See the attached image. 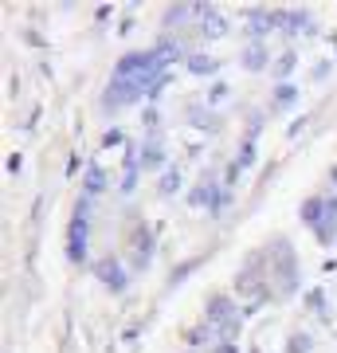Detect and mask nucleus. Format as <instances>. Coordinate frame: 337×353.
I'll return each instance as SVG.
<instances>
[{"instance_id":"nucleus-14","label":"nucleus","mask_w":337,"mask_h":353,"mask_svg":"<svg viewBox=\"0 0 337 353\" xmlns=\"http://www.w3.org/2000/svg\"><path fill=\"white\" fill-rule=\"evenodd\" d=\"M153 55H157V63H161V67H173L185 51H181V43H176V39H161V43L153 48Z\"/></svg>"},{"instance_id":"nucleus-25","label":"nucleus","mask_w":337,"mask_h":353,"mask_svg":"<svg viewBox=\"0 0 337 353\" xmlns=\"http://www.w3.org/2000/svg\"><path fill=\"white\" fill-rule=\"evenodd\" d=\"M224 94H227V87H224V83H216L212 94H208V102H224Z\"/></svg>"},{"instance_id":"nucleus-16","label":"nucleus","mask_w":337,"mask_h":353,"mask_svg":"<svg viewBox=\"0 0 337 353\" xmlns=\"http://www.w3.org/2000/svg\"><path fill=\"white\" fill-rule=\"evenodd\" d=\"M325 220V196H310V201L302 204V224H322Z\"/></svg>"},{"instance_id":"nucleus-7","label":"nucleus","mask_w":337,"mask_h":353,"mask_svg":"<svg viewBox=\"0 0 337 353\" xmlns=\"http://www.w3.org/2000/svg\"><path fill=\"white\" fill-rule=\"evenodd\" d=\"M247 36H251V43H263V39H267V32H271V28H278L275 24V12H267V8H251L247 12Z\"/></svg>"},{"instance_id":"nucleus-10","label":"nucleus","mask_w":337,"mask_h":353,"mask_svg":"<svg viewBox=\"0 0 337 353\" xmlns=\"http://www.w3.org/2000/svg\"><path fill=\"white\" fill-rule=\"evenodd\" d=\"M318 243H334L337 240V196H325V220L314 228Z\"/></svg>"},{"instance_id":"nucleus-19","label":"nucleus","mask_w":337,"mask_h":353,"mask_svg":"<svg viewBox=\"0 0 337 353\" xmlns=\"http://www.w3.org/2000/svg\"><path fill=\"white\" fill-rule=\"evenodd\" d=\"M157 192H161V196H173V192H181V169H165L161 173V181H157Z\"/></svg>"},{"instance_id":"nucleus-6","label":"nucleus","mask_w":337,"mask_h":353,"mask_svg":"<svg viewBox=\"0 0 337 353\" xmlns=\"http://www.w3.org/2000/svg\"><path fill=\"white\" fill-rule=\"evenodd\" d=\"M275 267H278V275H283V290H294L298 287V279H294V255H290V243L287 240H275Z\"/></svg>"},{"instance_id":"nucleus-26","label":"nucleus","mask_w":337,"mask_h":353,"mask_svg":"<svg viewBox=\"0 0 337 353\" xmlns=\"http://www.w3.org/2000/svg\"><path fill=\"white\" fill-rule=\"evenodd\" d=\"M20 169H24V157H20V153H12V157H8V173H20Z\"/></svg>"},{"instance_id":"nucleus-22","label":"nucleus","mask_w":337,"mask_h":353,"mask_svg":"<svg viewBox=\"0 0 337 353\" xmlns=\"http://www.w3.org/2000/svg\"><path fill=\"white\" fill-rule=\"evenodd\" d=\"M294 63H298V55H294V51H287V55H278V63H275V75H278V79H287L290 71H294Z\"/></svg>"},{"instance_id":"nucleus-4","label":"nucleus","mask_w":337,"mask_h":353,"mask_svg":"<svg viewBox=\"0 0 337 353\" xmlns=\"http://www.w3.org/2000/svg\"><path fill=\"white\" fill-rule=\"evenodd\" d=\"M94 275H99L110 290H125V287H130V275H125V267L118 263V255H102L99 263H94Z\"/></svg>"},{"instance_id":"nucleus-21","label":"nucleus","mask_w":337,"mask_h":353,"mask_svg":"<svg viewBox=\"0 0 337 353\" xmlns=\"http://www.w3.org/2000/svg\"><path fill=\"white\" fill-rule=\"evenodd\" d=\"M236 165H239V169H251V165H255V141H251V138H243V145H239V157H236Z\"/></svg>"},{"instance_id":"nucleus-1","label":"nucleus","mask_w":337,"mask_h":353,"mask_svg":"<svg viewBox=\"0 0 337 353\" xmlns=\"http://www.w3.org/2000/svg\"><path fill=\"white\" fill-rule=\"evenodd\" d=\"M87 212H90V196L75 204V216H71V228H67V255L75 259V263H87Z\"/></svg>"},{"instance_id":"nucleus-18","label":"nucleus","mask_w":337,"mask_h":353,"mask_svg":"<svg viewBox=\"0 0 337 353\" xmlns=\"http://www.w3.org/2000/svg\"><path fill=\"white\" fill-rule=\"evenodd\" d=\"M188 71H192V75H216L220 63H216L212 55H188Z\"/></svg>"},{"instance_id":"nucleus-20","label":"nucleus","mask_w":337,"mask_h":353,"mask_svg":"<svg viewBox=\"0 0 337 353\" xmlns=\"http://www.w3.org/2000/svg\"><path fill=\"white\" fill-rule=\"evenodd\" d=\"M294 99H298V90L290 87V83H283V87L275 90V106H278V110H287V106H294Z\"/></svg>"},{"instance_id":"nucleus-5","label":"nucleus","mask_w":337,"mask_h":353,"mask_svg":"<svg viewBox=\"0 0 337 353\" xmlns=\"http://www.w3.org/2000/svg\"><path fill=\"white\" fill-rule=\"evenodd\" d=\"M196 20H200V32L208 39H224L227 36V20L216 12L212 4H196Z\"/></svg>"},{"instance_id":"nucleus-15","label":"nucleus","mask_w":337,"mask_h":353,"mask_svg":"<svg viewBox=\"0 0 337 353\" xmlns=\"http://www.w3.org/2000/svg\"><path fill=\"white\" fill-rule=\"evenodd\" d=\"M102 189H106V173H102V165H90L87 176H83V192H87L90 201H94Z\"/></svg>"},{"instance_id":"nucleus-3","label":"nucleus","mask_w":337,"mask_h":353,"mask_svg":"<svg viewBox=\"0 0 337 353\" xmlns=\"http://www.w3.org/2000/svg\"><path fill=\"white\" fill-rule=\"evenodd\" d=\"M204 318H208V326H232V322H239V310L236 303L227 299V294H212L208 299V306H204Z\"/></svg>"},{"instance_id":"nucleus-30","label":"nucleus","mask_w":337,"mask_h":353,"mask_svg":"<svg viewBox=\"0 0 337 353\" xmlns=\"http://www.w3.org/2000/svg\"><path fill=\"white\" fill-rule=\"evenodd\" d=\"M188 353H192V350H188Z\"/></svg>"},{"instance_id":"nucleus-2","label":"nucleus","mask_w":337,"mask_h":353,"mask_svg":"<svg viewBox=\"0 0 337 353\" xmlns=\"http://www.w3.org/2000/svg\"><path fill=\"white\" fill-rule=\"evenodd\" d=\"M138 99H145L138 90V83H118L114 79L110 87L102 90V110H122V106H130V102H138Z\"/></svg>"},{"instance_id":"nucleus-29","label":"nucleus","mask_w":337,"mask_h":353,"mask_svg":"<svg viewBox=\"0 0 337 353\" xmlns=\"http://www.w3.org/2000/svg\"><path fill=\"white\" fill-rule=\"evenodd\" d=\"M329 176H334V181H337V169H329Z\"/></svg>"},{"instance_id":"nucleus-11","label":"nucleus","mask_w":337,"mask_h":353,"mask_svg":"<svg viewBox=\"0 0 337 353\" xmlns=\"http://www.w3.org/2000/svg\"><path fill=\"white\" fill-rule=\"evenodd\" d=\"M165 165V150H161V134L153 130L150 141L141 145V169H161Z\"/></svg>"},{"instance_id":"nucleus-8","label":"nucleus","mask_w":337,"mask_h":353,"mask_svg":"<svg viewBox=\"0 0 337 353\" xmlns=\"http://www.w3.org/2000/svg\"><path fill=\"white\" fill-rule=\"evenodd\" d=\"M150 255H153V232L145 224H138L134 228V267L145 271L150 267Z\"/></svg>"},{"instance_id":"nucleus-9","label":"nucleus","mask_w":337,"mask_h":353,"mask_svg":"<svg viewBox=\"0 0 337 353\" xmlns=\"http://www.w3.org/2000/svg\"><path fill=\"white\" fill-rule=\"evenodd\" d=\"M275 24L283 28L287 36H298V32H310V12H302V8H298V12H294V8H290V12H287V8H278Z\"/></svg>"},{"instance_id":"nucleus-23","label":"nucleus","mask_w":337,"mask_h":353,"mask_svg":"<svg viewBox=\"0 0 337 353\" xmlns=\"http://www.w3.org/2000/svg\"><path fill=\"white\" fill-rule=\"evenodd\" d=\"M287 353H310V334H290Z\"/></svg>"},{"instance_id":"nucleus-28","label":"nucleus","mask_w":337,"mask_h":353,"mask_svg":"<svg viewBox=\"0 0 337 353\" xmlns=\"http://www.w3.org/2000/svg\"><path fill=\"white\" fill-rule=\"evenodd\" d=\"M325 71H329V59H322V63L314 67V79H325Z\"/></svg>"},{"instance_id":"nucleus-13","label":"nucleus","mask_w":337,"mask_h":353,"mask_svg":"<svg viewBox=\"0 0 337 353\" xmlns=\"http://www.w3.org/2000/svg\"><path fill=\"white\" fill-rule=\"evenodd\" d=\"M239 63L247 67V71H263L267 67V43H247L243 55H239Z\"/></svg>"},{"instance_id":"nucleus-17","label":"nucleus","mask_w":337,"mask_h":353,"mask_svg":"<svg viewBox=\"0 0 337 353\" xmlns=\"http://www.w3.org/2000/svg\"><path fill=\"white\" fill-rule=\"evenodd\" d=\"M188 16H196V4H176V8H165L161 24H165V28H173V24H185Z\"/></svg>"},{"instance_id":"nucleus-27","label":"nucleus","mask_w":337,"mask_h":353,"mask_svg":"<svg viewBox=\"0 0 337 353\" xmlns=\"http://www.w3.org/2000/svg\"><path fill=\"white\" fill-rule=\"evenodd\" d=\"M216 353H239L236 341H216Z\"/></svg>"},{"instance_id":"nucleus-24","label":"nucleus","mask_w":337,"mask_h":353,"mask_svg":"<svg viewBox=\"0 0 337 353\" xmlns=\"http://www.w3.org/2000/svg\"><path fill=\"white\" fill-rule=\"evenodd\" d=\"M122 130H106V134H102V145H106V150H110V145H122Z\"/></svg>"},{"instance_id":"nucleus-12","label":"nucleus","mask_w":337,"mask_h":353,"mask_svg":"<svg viewBox=\"0 0 337 353\" xmlns=\"http://www.w3.org/2000/svg\"><path fill=\"white\" fill-rule=\"evenodd\" d=\"M220 192H224V185H216V181H200L196 189L188 192V204H208V208H216Z\"/></svg>"}]
</instances>
